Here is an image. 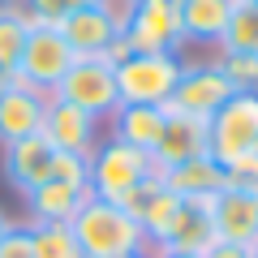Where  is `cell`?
I'll return each instance as SVG.
<instances>
[{"label": "cell", "instance_id": "obj_16", "mask_svg": "<svg viewBox=\"0 0 258 258\" xmlns=\"http://www.w3.org/2000/svg\"><path fill=\"white\" fill-rule=\"evenodd\" d=\"M91 198V185L86 181H64V176H47L43 185L26 194V207L35 220H56V224H69L74 211Z\"/></svg>", "mask_w": 258, "mask_h": 258}, {"label": "cell", "instance_id": "obj_1", "mask_svg": "<svg viewBox=\"0 0 258 258\" xmlns=\"http://www.w3.org/2000/svg\"><path fill=\"white\" fill-rule=\"evenodd\" d=\"M258 91H237L207 120V155L228 172V181H258Z\"/></svg>", "mask_w": 258, "mask_h": 258}, {"label": "cell", "instance_id": "obj_34", "mask_svg": "<svg viewBox=\"0 0 258 258\" xmlns=\"http://www.w3.org/2000/svg\"><path fill=\"white\" fill-rule=\"evenodd\" d=\"M9 5H13V0H0V9H9Z\"/></svg>", "mask_w": 258, "mask_h": 258}, {"label": "cell", "instance_id": "obj_24", "mask_svg": "<svg viewBox=\"0 0 258 258\" xmlns=\"http://www.w3.org/2000/svg\"><path fill=\"white\" fill-rule=\"evenodd\" d=\"M220 74L232 91H258V56L254 52H215Z\"/></svg>", "mask_w": 258, "mask_h": 258}, {"label": "cell", "instance_id": "obj_30", "mask_svg": "<svg viewBox=\"0 0 258 258\" xmlns=\"http://www.w3.org/2000/svg\"><path fill=\"white\" fill-rule=\"evenodd\" d=\"M69 9H99V0H69Z\"/></svg>", "mask_w": 258, "mask_h": 258}, {"label": "cell", "instance_id": "obj_23", "mask_svg": "<svg viewBox=\"0 0 258 258\" xmlns=\"http://www.w3.org/2000/svg\"><path fill=\"white\" fill-rule=\"evenodd\" d=\"M26 39H30V22H26V13H22L18 5L0 9V64H5V69H18Z\"/></svg>", "mask_w": 258, "mask_h": 258}, {"label": "cell", "instance_id": "obj_3", "mask_svg": "<svg viewBox=\"0 0 258 258\" xmlns=\"http://www.w3.org/2000/svg\"><path fill=\"white\" fill-rule=\"evenodd\" d=\"M86 168H91V194L103 198V203H120V207H129L159 176L155 159H151L147 151L125 147V142H116V138L99 142V147L91 151V159H86Z\"/></svg>", "mask_w": 258, "mask_h": 258}, {"label": "cell", "instance_id": "obj_12", "mask_svg": "<svg viewBox=\"0 0 258 258\" xmlns=\"http://www.w3.org/2000/svg\"><path fill=\"white\" fill-rule=\"evenodd\" d=\"M47 99H52V95L30 91V86H22V82H13L9 91H0V147L22 142V138H30V134L43 129Z\"/></svg>", "mask_w": 258, "mask_h": 258}, {"label": "cell", "instance_id": "obj_15", "mask_svg": "<svg viewBox=\"0 0 258 258\" xmlns=\"http://www.w3.org/2000/svg\"><path fill=\"white\" fill-rule=\"evenodd\" d=\"M129 211H134V220L142 224V232H147V245L151 249H159L168 241V232H172V224H176V211H181V198H176L172 189H164L159 185V176L147 185V189L129 203Z\"/></svg>", "mask_w": 258, "mask_h": 258}, {"label": "cell", "instance_id": "obj_14", "mask_svg": "<svg viewBox=\"0 0 258 258\" xmlns=\"http://www.w3.org/2000/svg\"><path fill=\"white\" fill-rule=\"evenodd\" d=\"M52 164H56V151L43 134H30L22 142H9L5 147V176L18 185L22 194H30L35 185H43L52 176Z\"/></svg>", "mask_w": 258, "mask_h": 258}, {"label": "cell", "instance_id": "obj_36", "mask_svg": "<svg viewBox=\"0 0 258 258\" xmlns=\"http://www.w3.org/2000/svg\"><path fill=\"white\" fill-rule=\"evenodd\" d=\"M249 5H258V0H249Z\"/></svg>", "mask_w": 258, "mask_h": 258}, {"label": "cell", "instance_id": "obj_8", "mask_svg": "<svg viewBox=\"0 0 258 258\" xmlns=\"http://www.w3.org/2000/svg\"><path fill=\"white\" fill-rule=\"evenodd\" d=\"M125 43L134 52H176L185 43L181 5L176 0H138L125 26Z\"/></svg>", "mask_w": 258, "mask_h": 258}, {"label": "cell", "instance_id": "obj_9", "mask_svg": "<svg viewBox=\"0 0 258 258\" xmlns=\"http://www.w3.org/2000/svg\"><path fill=\"white\" fill-rule=\"evenodd\" d=\"M215 237L232 245H258V181H228L215 194Z\"/></svg>", "mask_w": 258, "mask_h": 258}, {"label": "cell", "instance_id": "obj_6", "mask_svg": "<svg viewBox=\"0 0 258 258\" xmlns=\"http://www.w3.org/2000/svg\"><path fill=\"white\" fill-rule=\"evenodd\" d=\"M232 95H237V91H232L228 78L220 74L215 56H211V60H185L181 64V78H176V86H172V99H168L164 108L168 112H181V116H194V120H211Z\"/></svg>", "mask_w": 258, "mask_h": 258}, {"label": "cell", "instance_id": "obj_21", "mask_svg": "<svg viewBox=\"0 0 258 258\" xmlns=\"http://www.w3.org/2000/svg\"><path fill=\"white\" fill-rule=\"evenodd\" d=\"M215 52H254L258 56V5L237 0L228 13V26H224Z\"/></svg>", "mask_w": 258, "mask_h": 258}, {"label": "cell", "instance_id": "obj_25", "mask_svg": "<svg viewBox=\"0 0 258 258\" xmlns=\"http://www.w3.org/2000/svg\"><path fill=\"white\" fill-rule=\"evenodd\" d=\"M13 5L26 13L30 26H52V30L74 13V9H69V0H13Z\"/></svg>", "mask_w": 258, "mask_h": 258}, {"label": "cell", "instance_id": "obj_35", "mask_svg": "<svg viewBox=\"0 0 258 258\" xmlns=\"http://www.w3.org/2000/svg\"><path fill=\"white\" fill-rule=\"evenodd\" d=\"M249 254H254V258H258V245H254V249H249Z\"/></svg>", "mask_w": 258, "mask_h": 258}, {"label": "cell", "instance_id": "obj_26", "mask_svg": "<svg viewBox=\"0 0 258 258\" xmlns=\"http://www.w3.org/2000/svg\"><path fill=\"white\" fill-rule=\"evenodd\" d=\"M0 258H39L35 237H30V224H26V228L13 224V228L5 232V241H0Z\"/></svg>", "mask_w": 258, "mask_h": 258}, {"label": "cell", "instance_id": "obj_5", "mask_svg": "<svg viewBox=\"0 0 258 258\" xmlns=\"http://www.w3.org/2000/svg\"><path fill=\"white\" fill-rule=\"evenodd\" d=\"M181 52H134L116 64L120 103H151L164 108L172 99V86L181 78Z\"/></svg>", "mask_w": 258, "mask_h": 258}, {"label": "cell", "instance_id": "obj_13", "mask_svg": "<svg viewBox=\"0 0 258 258\" xmlns=\"http://www.w3.org/2000/svg\"><path fill=\"white\" fill-rule=\"evenodd\" d=\"M164 112H168V108H164ZM198 155H207V120H194V116H181V112H168L164 134H159V147L151 151L155 172L176 168V164H185V159H198Z\"/></svg>", "mask_w": 258, "mask_h": 258}, {"label": "cell", "instance_id": "obj_10", "mask_svg": "<svg viewBox=\"0 0 258 258\" xmlns=\"http://www.w3.org/2000/svg\"><path fill=\"white\" fill-rule=\"evenodd\" d=\"M52 151L60 155H82L91 159V151L99 147V120L86 116L82 108L74 103H60V99H47V112H43V129H39Z\"/></svg>", "mask_w": 258, "mask_h": 258}, {"label": "cell", "instance_id": "obj_20", "mask_svg": "<svg viewBox=\"0 0 258 258\" xmlns=\"http://www.w3.org/2000/svg\"><path fill=\"white\" fill-rule=\"evenodd\" d=\"M181 5V30L185 43H220L224 26H228V13L237 0H176Z\"/></svg>", "mask_w": 258, "mask_h": 258}, {"label": "cell", "instance_id": "obj_28", "mask_svg": "<svg viewBox=\"0 0 258 258\" xmlns=\"http://www.w3.org/2000/svg\"><path fill=\"white\" fill-rule=\"evenodd\" d=\"M203 258H254V254H249L245 245H232V241H215Z\"/></svg>", "mask_w": 258, "mask_h": 258}, {"label": "cell", "instance_id": "obj_2", "mask_svg": "<svg viewBox=\"0 0 258 258\" xmlns=\"http://www.w3.org/2000/svg\"><path fill=\"white\" fill-rule=\"evenodd\" d=\"M69 228H74L82 258H125V254H138V249H151L134 211L120 203H103L95 194L74 211Z\"/></svg>", "mask_w": 258, "mask_h": 258}, {"label": "cell", "instance_id": "obj_18", "mask_svg": "<svg viewBox=\"0 0 258 258\" xmlns=\"http://www.w3.org/2000/svg\"><path fill=\"white\" fill-rule=\"evenodd\" d=\"M159 185L172 189L176 198H211V194H220L228 185V172L211 155H198V159H185L176 168H164L159 172Z\"/></svg>", "mask_w": 258, "mask_h": 258}, {"label": "cell", "instance_id": "obj_22", "mask_svg": "<svg viewBox=\"0 0 258 258\" xmlns=\"http://www.w3.org/2000/svg\"><path fill=\"white\" fill-rule=\"evenodd\" d=\"M30 237H35L39 258H82L74 241V228L69 224H56V220H35L30 224Z\"/></svg>", "mask_w": 258, "mask_h": 258}, {"label": "cell", "instance_id": "obj_33", "mask_svg": "<svg viewBox=\"0 0 258 258\" xmlns=\"http://www.w3.org/2000/svg\"><path fill=\"white\" fill-rule=\"evenodd\" d=\"M155 254H159V249H155ZM159 258H198V254H159Z\"/></svg>", "mask_w": 258, "mask_h": 258}, {"label": "cell", "instance_id": "obj_29", "mask_svg": "<svg viewBox=\"0 0 258 258\" xmlns=\"http://www.w3.org/2000/svg\"><path fill=\"white\" fill-rule=\"evenodd\" d=\"M13 82H18V74H13V69H5V64H0V91H9Z\"/></svg>", "mask_w": 258, "mask_h": 258}, {"label": "cell", "instance_id": "obj_7", "mask_svg": "<svg viewBox=\"0 0 258 258\" xmlns=\"http://www.w3.org/2000/svg\"><path fill=\"white\" fill-rule=\"evenodd\" d=\"M69 64H74V52L69 43L60 39V30L52 26H30V39L22 47V60H18V82L30 86V91H43L52 95L60 86V78L69 74Z\"/></svg>", "mask_w": 258, "mask_h": 258}, {"label": "cell", "instance_id": "obj_4", "mask_svg": "<svg viewBox=\"0 0 258 258\" xmlns=\"http://www.w3.org/2000/svg\"><path fill=\"white\" fill-rule=\"evenodd\" d=\"M52 99L74 103L86 116L103 120L120 108V91H116V64L108 56H74L69 74L60 78V86L52 91Z\"/></svg>", "mask_w": 258, "mask_h": 258}, {"label": "cell", "instance_id": "obj_11", "mask_svg": "<svg viewBox=\"0 0 258 258\" xmlns=\"http://www.w3.org/2000/svg\"><path fill=\"white\" fill-rule=\"evenodd\" d=\"M215 194L211 198H181V211H176V224L168 232V241L159 245V254H198L215 245Z\"/></svg>", "mask_w": 258, "mask_h": 258}, {"label": "cell", "instance_id": "obj_17", "mask_svg": "<svg viewBox=\"0 0 258 258\" xmlns=\"http://www.w3.org/2000/svg\"><path fill=\"white\" fill-rule=\"evenodd\" d=\"M164 120H168L164 108H151V103H120V108L112 112V134L108 138L125 142V147H138V151L151 155V151L159 147Z\"/></svg>", "mask_w": 258, "mask_h": 258}, {"label": "cell", "instance_id": "obj_19", "mask_svg": "<svg viewBox=\"0 0 258 258\" xmlns=\"http://www.w3.org/2000/svg\"><path fill=\"white\" fill-rule=\"evenodd\" d=\"M56 30H60V39L69 43L74 56H108V43L116 39L112 22L99 9H74Z\"/></svg>", "mask_w": 258, "mask_h": 258}, {"label": "cell", "instance_id": "obj_32", "mask_svg": "<svg viewBox=\"0 0 258 258\" xmlns=\"http://www.w3.org/2000/svg\"><path fill=\"white\" fill-rule=\"evenodd\" d=\"M125 258H159L155 249H138V254H125Z\"/></svg>", "mask_w": 258, "mask_h": 258}, {"label": "cell", "instance_id": "obj_31", "mask_svg": "<svg viewBox=\"0 0 258 258\" xmlns=\"http://www.w3.org/2000/svg\"><path fill=\"white\" fill-rule=\"evenodd\" d=\"M9 228H13V220H9L5 211H0V241H5V232H9Z\"/></svg>", "mask_w": 258, "mask_h": 258}, {"label": "cell", "instance_id": "obj_27", "mask_svg": "<svg viewBox=\"0 0 258 258\" xmlns=\"http://www.w3.org/2000/svg\"><path fill=\"white\" fill-rule=\"evenodd\" d=\"M134 5H138V0H99V13L112 22V30H116V35H125L129 18H134Z\"/></svg>", "mask_w": 258, "mask_h": 258}]
</instances>
